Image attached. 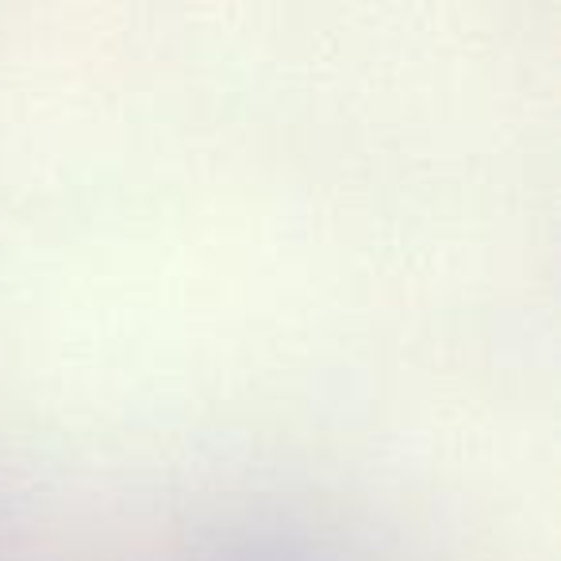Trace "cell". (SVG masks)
Returning <instances> with one entry per match:
<instances>
[]
</instances>
